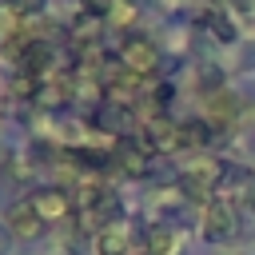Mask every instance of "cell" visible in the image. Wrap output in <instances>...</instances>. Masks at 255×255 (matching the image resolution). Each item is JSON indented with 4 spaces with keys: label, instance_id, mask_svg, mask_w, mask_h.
<instances>
[{
    "label": "cell",
    "instance_id": "cell-1",
    "mask_svg": "<svg viewBox=\"0 0 255 255\" xmlns=\"http://www.w3.org/2000/svg\"><path fill=\"white\" fill-rule=\"evenodd\" d=\"M219 183H223V159H191L179 167V179H175V191L187 199V203H199L207 207L215 195H219Z\"/></svg>",
    "mask_w": 255,
    "mask_h": 255
},
{
    "label": "cell",
    "instance_id": "cell-2",
    "mask_svg": "<svg viewBox=\"0 0 255 255\" xmlns=\"http://www.w3.org/2000/svg\"><path fill=\"white\" fill-rule=\"evenodd\" d=\"M199 235L207 243H231L239 235V203L227 195H215L207 207H199Z\"/></svg>",
    "mask_w": 255,
    "mask_h": 255
},
{
    "label": "cell",
    "instance_id": "cell-3",
    "mask_svg": "<svg viewBox=\"0 0 255 255\" xmlns=\"http://www.w3.org/2000/svg\"><path fill=\"white\" fill-rule=\"evenodd\" d=\"M116 60H120L131 76H139V80H143V76H155V72H159V64H163L159 44H155L151 36H139V32H135V36H128V40L120 44V56H116Z\"/></svg>",
    "mask_w": 255,
    "mask_h": 255
},
{
    "label": "cell",
    "instance_id": "cell-4",
    "mask_svg": "<svg viewBox=\"0 0 255 255\" xmlns=\"http://www.w3.org/2000/svg\"><path fill=\"white\" fill-rule=\"evenodd\" d=\"M92 124L104 131V135H116V139H128V135H135V108L131 104H124V100H100V108H96V116H92Z\"/></svg>",
    "mask_w": 255,
    "mask_h": 255
},
{
    "label": "cell",
    "instance_id": "cell-5",
    "mask_svg": "<svg viewBox=\"0 0 255 255\" xmlns=\"http://www.w3.org/2000/svg\"><path fill=\"white\" fill-rule=\"evenodd\" d=\"M28 199H32L36 215H40L48 227L68 223V219L76 215V203H72V191H68V187H36Z\"/></svg>",
    "mask_w": 255,
    "mask_h": 255
},
{
    "label": "cell",
    "instance_id": "cell-6",
    "mask_svg": "<svg viewBox=\"0 0 255 255\" xmlns=\"http://www.w3.org/2000/svg\"><path fill=\"white\" fill-rule=\"evenodd\" d=\"M139 251L143 255H187V231H183V223H151Z\"/></svg>",
    "mask_w": 255,
    "mask_h": 255
},
{
    "label": "cell",
    "instance_id": "cell-7",
    "mask_svg": "<svg viewBox=\"0 0 255 255\" xmlns=\"http://www.w3.org/2000/svg\"><path fill=\"white\" fill-rule=\"evenodd\" d=\"M4 223H8V231H12L20 243H32V239H40V235L48 231V223L36 215V207H32V199H28V195H24V199H16V203H8Z\"/></svg>",
    "mask_w": 255,
    "mask_h": 255
},
{
    "label": "cell",
    "instance_id": "cell-8",
    "mask_svg": "<svg viewBox=\"0 0 255 255\" xmlns=\"http://www.w3.org/2000/svg\"><path fill=\"white\" fill-rule=\"evenodd\" d=\"M92 247H96V255H135V251H139L135 231H131L128 223H112V227L96 231V235H92Z\"/></svg>",
    "mask_w": 255,
    "mask_h": 255
},
{
    "label": "cell",
    "instance_id": "cell-9",
    "mask_svg": "<svg viewBox=\"0 0 255 255\" xmlns=\"http://www.w3.org/2000/svg\"><path fill=\"white\" fill-rule=\"evenodd\" d=\"M223 68L215 64V60H199L195 64V88H199V96L207 100V96H215V92H223Z\"/></svg>",
    "mask_w": 255,
    "mask_h": 255
},
{
    "label": "cell",
    "instance_id": "cell-10",
    "mask_svg": "<svg viewBox=\"0 0 255 255\" xmlns=\"http://www.w3.org/2000/svg\"><path fill=\"white\" fill-rule=\"evenodd\" d=\"M203 24L211 28V36H215L219 44H235V40H239V36H235L231 16H227V12H219V8H207V12H203Z\"/></svg>",
    "mask_w": 255,
    "mask_h": 255
},
{
    "label": "cell",
    "instance_id": "cell-11",
    "mask_svg": "<svg viewBox=\"0 0 255 255\" xmlns=\"http://www.w3.org/2000/svg\"><path fill=\"white\" fill-rule=\"evenodd\" d=\"M60 255H96L92 235H88L84 227H68V235L60 239Z\"/></svg>",
    "mask_w": 255,
    "mask_h": 255
},
{
    "label": "cell",
    "instance_id": "cell-12",
    "mask_svg": "<svg viewBox=\"0 0 255 255\" xmlns=\"http://www.w3.org/2000/svg\"><path fill=\"white\" fill-rule=\"evenodd\" d=\"M235 147H239V159L255 163V124H235Z\"/></svg>",
    "mask_w": 255,
    "mask_h": 255
},
{
    "label": "cell",
    "instance_id": "cell-13",
    "mask_svg": "<svg viewBox=\"0 0 255 255\" xmlns=\"http://www.w3.org/2000/svg\"><path fill=\"white\" fill-rule=\"evenodd\" d=\"M80 4H84V12H92V16H100V20H112L124 0H80Z\"/></svg>",
    "mask_w": 255,
    "mask_h": 255
},
{
    "label": "cell",
    "instance_id": "cell-14",
    "mask_svg": "<svg viewBox=\"0 0 255 255\" xmlns=\"http://www.w3.org/2000/svg\"><path fill=\"white\" fill-rule=\"evenodd\" d=\"M8 8H12L20 20H32V16L44 12V0H8Z\"/></svg>",
    "mask_w": 255,
    "mask_h": 255
},
{
    "label": "cell",
    "instance_id": "cell-15",
    "mask_svg": "<svg viewBox=\"0 0 255 255\" xmlns=\"http://www.w3.org/2000/svg\"><path fill=\"white\" fill-rule=\"evenodd\" d=\"M239 72H255V36L239 40Z\"/></svg>",
    "mask_w": 255,
    "mask_h": 255
},
{
    "label": "cell",
    "instance_id": "cell-16",
    "mask_svg": "<svg viewBox=\"0 0 255 255\" xmlns=\"http://www.w3.org/2000/svg\"><path fill=\"white\" fill-rule=\"evenodd\" d=\"M239 203H243L247 211H255V171H251V179L243 183V191H239Z\"/></svg>",
    "mask_w": 255,
    "mask_h": 255
},
{
    "label": "cell",
    "instance_id": "cell-17",
    "mask_svg": "<svg viewBox=\"0 0 255 255\" xmlns=\"http://www.w3.org/2000/svg\"><path fill=\"white\" fill-rule=\"evenodd\" d=\"M227 12H235V16H255V0H227Z\"/></svg>",
    "mask_w": 255,
    "mask_h": 255
},
{
    "label": "cell",
    "instance_id": "cell-18",
    "mask_svg": "<svg viewBox=\"0 0 255 255\" xmlns=\"http://www.w3.org/2000/svg\"><path fill=\"white\" fill-rule=\"evenodd\" d=\"M12 247H16V235H12L8 223L0 219V255H12Z\"/></svg>",
    "mask_w": 255,
    "mask_h": 255
},
{
    "label": "cell",
    "instance_id": "cell-19",
    "mask_svg": "<svg viewBox=\"0 0 255 255\" xmlns=\"http://www.w3.org/2000/svg\"><path fill=\"white\" fill-rule=\"evenodd\" d=\"M0 52H4V36H0Z\"/></svg>",
    "mask_w": 255,
    "mask_h": 255
},
{
    "label": "cell",
    "instance_id": "cell-20",
    "mask_svg": "<svg viewBox=\"0 0 255 255\" xmlns=\"http://www.w3.org/2000/svg\"><path fill=\"white\" fill-rule=\"evenodd\" d=\"M203 4H215V0H203Z\"/></svg>",
    "mask_w": 255,
    "mask_h": 255
},
{
    "label": "cell",
    "instance_id": "cell-21",
    "mask_svg": "<svg viewBox=\"0 0 255 255\" xmlns=\"http://www.w3.org/2000/svg\"><path fill=\"white\" fill-rule=\"evenodd\" d=\"M0 4H8V0H0Z\"/></svg>",
    "mask_w": 255,
    "mask_h": 255
},
{
    "label": "cell",
    "instance_id": "cell-22",
    "mask_svg": "<svg viewBox=\"0 0 255 255\" xmlns=\"http://www.w3.org/2000/svg\"><path fill=\"white\" fill-rule=\"evenodd\" d=\"M135 255H143V251H135Z\"/></svg>",
    "mask_w": 255,
    "mask_h": 255
}]
</instances>
